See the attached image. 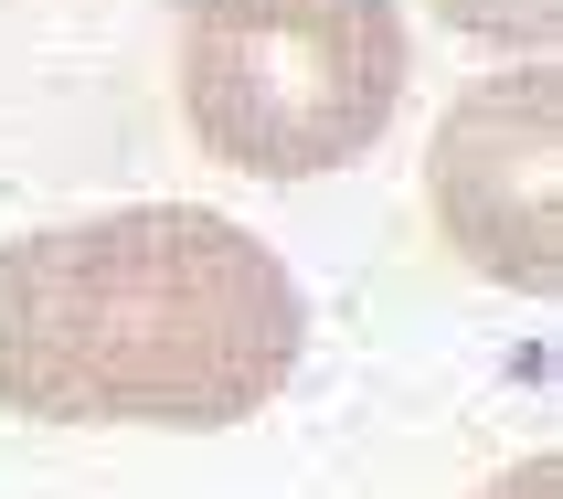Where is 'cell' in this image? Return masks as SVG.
Masks as SVG:
<instances>
[{
    "label": "cell",
    "instance_id": "cell-1",
    "mask_svg": "<svg viewBox=\"0 0 563 499\" xmlns=\"http://www.w3.org/2000/svg\"><path fill=\"white\" fill-rule=\"evenodd\" d=\"M309 309L245 223L128 202L0 245V414L213 436L277 404Z\"/></svg>",
    "mask_w": 563,
    "mask_h": 499
},
{
    "label": "cell",
    "instance_id": "cell-2",
    "mask_svg": "<svg viewBox=\"0 0 563 499\" xmlns=\"http://www.w3.org/2000/svg\"><path fill=\"white\" fill-rule=\"evenodd\" d=\"M415 75V32L394 0H277L213 11L181 43L191 138L255 181H319L394 127Z\"/></svg>",
    "mask_w": 563,
    "mask_h": 499
},
{
    "label": "cell",
    "instance_id": "cell-3",
    "mask_svg": "<svg viewBox=\"0 0 563 499\" xmlns=\"http://www.w3.org/2000/svg\"><path fill=\"white\" fill-rule=\"evenodd\" d=\"M563 75L521 64V75H478L437 118L426 149V202H437L446 255H468L489 287H532L553 298L563 277Z\"/></svg>",
    "mask_w": 563,
    "mask_h": 499
},
{
    "label": "cell",
    "instance_id": "cell-4",
    "mask_svg": "<svg viewBox=\"0 0 563 499\" xmlns=\"http://www.w3.org/2000/svg\"><path fill=\"white\" fill-rule=\"evenodd\" d=\"M437 22L478 32V43H521V54H542L563 32V0H437Z\"/></svg>",
    "mask_w": 563,
    "mask_h": 499
},
{
    "label": "cell",
    "instance_id": "cell-5",
    "mask_svg": "<svg viewBox=\"0 0 563 499\" xmlns=\"http://www.w3.org/2000/svg\"><path fill=\"white\" fill-rule=\"evenodd\" d=\"M478 499H563V468H553V457H521V468H510V478H489Z\"/></svg>",
    "mask_w": 563,
    "mask_h": 499
},
{
    "label": "cell",
    "instance_id": "cell-6",
    "mask_svg": "<svg viewBox=\"0 0 563 499\" xmlns=\"http://www.w3.org/2000/svg\"><path fill=\"white\" fill-rule=\"evenodd\" d=\"M191 22H213V11H277V0H181Z\"/></svg>",
    "mask_w": 563,
    "mask_h": 499
}]
</instances>
